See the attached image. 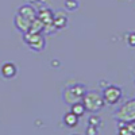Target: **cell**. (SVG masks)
I'll return each mask as SVG.
<instances>
[{
    "mask_svg": "<svg viewBox=\"0 0 135 135\" xmlns=\"http://www.w3.org/2000/svg\"><path fill=\"white\" fill-rule=\"evenodd\" d=\"M30 25H31V22H30L28 19L23 18V16L19 15V14L15 15V26H16V28H18L20 32H23V34L28 32V30H30Z\"/></svg>",
    "mask_w": 135,
    "mask_h": 135,
    "instance_id": "9c48e42d",
    "label": "cell"
},
{
    "mask_svg": "<svg viewBox=\"0 0 135 135\" xmlns=\"http://www.w3.org/2000/svg\"><path fill=\"white\" fill-rule=\"evenodd\" d=\"M86 93V88L83 84H74L70 86H66L62 92V99L68 105H72L78 101H83L84 95Z\"/></svg>",
    "mask_w": 135,
    "mask_h": 135,
    "instance_id": "7a4b0ae2",
    "label": "cell"
},
{
    "mask_svg": "<svg viewBox=\"0 0 135 135\" xmlns=\"http://www.w3.org/2000/svg\"><path fill=\"white\" fill-rule=\"evenodd\" d=\"M114 118L118 122L135 123V99L127 100L124 104H122L119 109L115 112Z\"/></svg>",
    "mask_w": 135,
    "mask_h": 135,
    "instance_id": "3957f363",
    "label": "cell"
},
{
    "mask_svg": "<svg viewBox=\"0 0 135 135\" xmlns=\"http://www.w3.org/2000/svg\"><path fill=\"white\" fill-rule=\"evenodd\" d=\"M118 134L119 135H135V123L118 122Z\"/></svg>",
    "mask_w": 135,
    "mask_h": 135,
    "instance_id": "ba28073f",
    "label": "cell"
},
{
    "mask_svg": "<svg viewBox=\"0 0 135 135\" xmlns=\"http://www.w3.org/2000/svg\"><path fill=\"white\" fill-rule=\"evenodd\" d=\"M83 104L85 107V111L91 112V114H96L104 107V99L103 95L96 92V91H86V93L83 97Z\"/></svg>",
    "mask_w": 135,
    "mask_h": 135,
    "instance_id": "6da1fadb",
    "label": "cell"
},
{
    "mask_svg": "<svg viewBox=\"0 0 135 135\" xmlns=\"http://www.w3.org/2000/svg\"><path fill=\"white\" fill-rule=\"evenodd\" d=\"M28 2H39V0H28Z\"/></svg>",
    "mask_w": 135,
    "mask_h": 135,
    "instance_id": "d6986e66",
    "label": "cell"
},
{
    "mask_svg": "<svg viewBox=\"0 0 135 135\" xmlns=\"http://www.w3.org/2000/svg\"><path fill=\"white\" fill-rule=\"evenodd\" d=\"M23 39L28 45V47L32 49L34 51H42L45 49V45H46V41H45L42 32H26Z\"/></svg>",
    "mask_w": 135,
    "mask_h": 135,
    "instance_id": "5b68a950",
    "label": "cell"
},
{
    "mask_svg": "<svg viewBox=\"0 0 135 135\" xmlns=\"http://www.w3.org/2000/svg\"><path fill=\"white\" fill-rule=\"evenodd\" d=\"M127 42H128V45L131 47H135V32H131L127 37Z\"/></svg>",
    "mask_w": 135,
    "mask_h": 135,
    "instance_id": "ac0fdd59",
    "label": "cell"
},
{
    "mask_svg": "<svg viewBox=\"0 0 135 135\" xmlns=\"http://www.w3.org/2000/svg\"><path fill=\"white\" fill-rule=\"evenodd\" d=\"M70 112H73V114L77 115L78 118L83 116L85 112H86V111H85V107H84V104H83V101H78V103L72 104V105H70Z\"/></svg>",
    "mask_w": 135,
    "mask_h": 135,
    "instance_id": "4fadbf2b",
    "label": "cell"
},
{
    "mask_svg": "<svg viewBox=\"0 0 135 135\" xmlns=\"http://www.w3.org/2000/svg\"><path fill=\"white\" fill-rule=\"evenodd\" d=\"M101 95H103V99H104V103L108 104V105H115L118 104L122 96H123V91L122 88L118 86V85H108L103 89V92H101Z\"/></svg>",
    "mask_w": 135,
    "mask_h": 135,
    "instance_id": "277c9868",
    "label": "cell"
},
{
    "mask_svg": "<svg viewBox=\"0 0 135 135\" xmlns=\"http://www.w3.org/2000/svg\"><path fill=\"white\" fill-rule=\"evenodd\" d=\"M64 123H65L68 127L73 128V127H76V126L78 124V116L69 111V112H66L65 116H64Z\"/></svg>",
    "mask_w": 135,
    "mask_h": 135,
    "instance_id": "7c38bea8",
    "label": "cell"
},
{
    "mask_svg": "<svg viewBox=\"0 0 135 135\" xmlns=\"http://www.w3.org/2000/svg\"><path fill=\"white\" fill-rule=\"evenodd\" d=\"M88 124L95 126V127H99V126L101 124V118L97 116L96 114H92L91 116H89V119H88Z\"/></svg>",
    "mask_w": 135,
    "mask_h": 135,
    "instance_id": "2e32d148",
    "label": "cell"
},
{
    "mask_svg": "<svg viewBox=\"0 0 135 135\" xmlns=\"http://www.w3.org/2000/svg\"><path fill=\"white\" fill-rule=\"evenodd\" d=\"M37 18L42 22L43 26H45L43 31H49V30H50V27H54V26H53L54 12H53L51 9H49V8H43V9H41L39 12L37 14Z\"/></svg>",
    "mask_w": 135,
    "mask_h": 135,
    "instance_id": "8992f818",
    "label": "cell"
},
{
    "mask_svg": "<svg viewBox=\"0 0 135 135\" xmlns=\"http://www.w3.org/2000/svg\"><path fill=\"white\" fill-rule=\"evenodd\" d=\"M73 135H80V134H73Z\"/></svg>",
    "mask_w": 135,
    "mask_h": 135,
    "instance_id": "ffe728a7",
    "label": "cell"
},
{
    "mask_svg": "<svg viewBox=\"0 0 135 135\" xmlns=\"http://www.w3.org/2000/svg\"><path fill=\"white\" fill-rule=\"evenodd\" d=\"M18 14L19 15H22L23 18H26V19H28L30 22H32L34 19L37 18V11H35V8H34L32 6H28V4H25V6H22V7H19V9H18Z\"/></svg>",
    "mask_w": 135,
    "mask_h": 135,
    "instance_id": "52a82bcc",
    "label": "cell"
},
{
    "mask_svg": "<svg viewBox=\"0 0 135 135\" xmlns=\"http://www.w3.org/2000/svg\"><path fill=\"white\" fill-rule=\"evenodd\" d=\"M68 25V16L64 14V12H55L54 14V18H53V26L55 30H61V28H65Z\"/></svg>",
    "mask_w": 135,
    "mask_h": 135,
    "instance_id": "30bf717a",
    "label": "cell"
},
{
    "mask_svg": "<svg viewBox=\"0 0 135 135\" xmlns=\"http://www.w3.org/2000/svg\"><path fill=\"white\" fill-rule=\"evenodd\" d=\"M43 28H45L43 23H42V22H41L38 18H35V19H34V20L31 22L28 32H42V31H43Z\"/></svg>",
    "mask_w": 135,
    "mask_h": 135,
    "instance_id": "5bb4252c",
    "label": "cell"
},
{
    "mask_svg": "<svg viewBox=\"0 0 135 135\" xmlns=\"http://www.w3.org/2000/svg\"><path fill=\"white\" fill-rule=\"evenodd\" d=\"M80 6V3L77 0H65V8L68 11H76Z\"/></svg>",
    "mask_w": 135,
    "mask_h": 135,
    "instance_id": "9a60e30c",
    "label": "cell"
},
{
    "mask_svg": "<svg viewBox=\"0 0 135 135\" xmlns=\"http://www.w3.org/2000/svg\"><path fill=\"white\" fill-rule=\"evenodd\" d=\"M99 127H95V126H91L89 124L86 127V131H85V135H99Z\"/></svg>",
    "mask_w": 135,
    "mask_h": 135,
    "instance_id": "e0dca14e",
    "label": "cell"
},
{
    "mask_svg": "<svg viewBox=\"0 0 135 135\" xmlns=\"http://www.w3.org/2000/svg\"><path fill=\"white\" fill-rule=\"evenodd\" d=\"M18 73V69H16V65L12 64V62H6L3 64L2 66V76L4 78H14Z\"/></svg>",
    "mask_w": 135,
    "mask_h": 135,
    "instance_id": "8fae6325",
    "label": "cell"
}]
</instances>
